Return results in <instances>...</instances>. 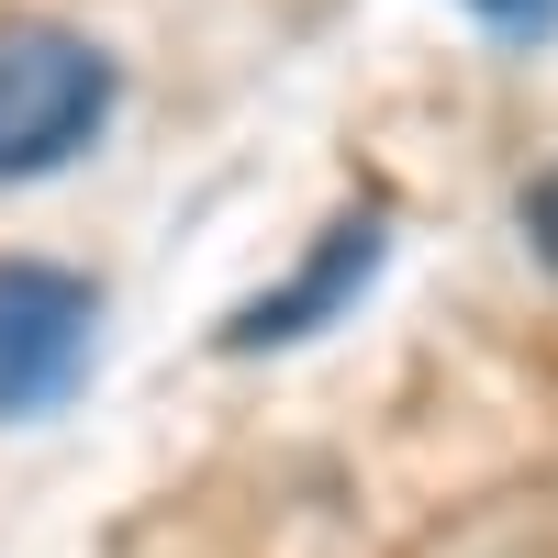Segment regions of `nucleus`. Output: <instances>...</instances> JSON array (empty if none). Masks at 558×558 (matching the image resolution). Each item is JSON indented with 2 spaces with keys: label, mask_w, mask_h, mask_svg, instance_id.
Returning <instances> with one entry per match:
<instances>
[{
  "label": "nucleus",
  "mask_w": 558,
  "mask_h": 558,
  "mask_svg": "<svg viewBox=\"0 0 558 558\" xmlns=\"http://www.w3.org/2000/svg\"><path fill=\"white\" fill-rule=\"evenodd\" d=\"M368 268H380V213H357V223H336V235H324V257H313V268L291 279V291H257V302H246L235 324H223V347L246 357V347H291V336H313V324L336 313V302L357 291Z\"/></svg>",
  "instance_id": "3"
},
{
  "label": "nucleus",
  "mask_w": 558,
  "mask_h": 558,
  "mask_svg": "<svg viewBox=\"0 0 558 558\" xmlns=\"http://www.w3.org/2000/svg\"><path fill=\"white\" fill-rule=\"evenodd\" d=\"M514 223H525V246H536V268L558 279V157L525 179V202H514Z\"/></svg>",
  "instance_id": "4"
},
{
  "label": "nucleus",
  "mask_w": 558,
  "mask_h": 558,
  "mask_svg": "<svg viewBox=\"0 0 558 558\" xmlns=\"http://www.w3.org/2000/svg\"><path fill=\"white\" fill-rule=\"evenodd\" d=\"M112 57L68 23H0V191L57 179L112 123Z\"/></svg>",
  "instance_id": "1"
},
{
  "label": "nucleus",
  "mask_w": 558,
  "mask_h": 558,
  "mask_svg": "<svg viewBox=\"0 0 558 558\" xmlns=\"http://www.w3.org/2000/svg\"><path fill=\"white\" fill-rule=\"evenodd\" d=\"M89 279L68 268H34V257H0V425H23V413H57L89 368Z\"/></svg>",
  "instance_id": "2"
},
{
  "label": "nucleus",
  "mask_w": 558,
  "mask_h": 558,
  "mask_svg": "<svg viewBox=\"0 0 558 558\" xmlns=\"http://www.w3.org/2000/svg\"><path fill=\"white\" fill-rule=\"evenodd\" d=\"M470 12H481V23H502V34H536L558 0H470Z\"/></svg>",
  "instance_id": "5"
}]
</instances>
